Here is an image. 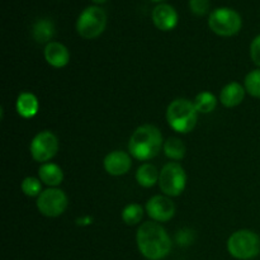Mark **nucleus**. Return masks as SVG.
Returning <instances> with one entry per match:
<instances>
[{"label":"nucleus","mask_w":260,"mask_h":260,"mask_svg":"<svg viewBox=\"0 0 260 260\" xmlns=\"http://www.w3.org/2000/svg\"><path fill=\"white\" fill-rule=\"evenodd\" d=\"M250 56L251 60L255 65L260 68V35L256 36L250 45Z\"/></svg>","instance_id":"obj_25"},{"label":"nucleus","mask_w":260,"mask_h":260,"mask_svg":"<svg viewBox=\"0 0 260 260\" xmlns=\"http://www.w3.org/2000/svg\"><path fill=\"white\" fill-rule=\"evenodd\" d=\"M142 217H144V210L137 203H131V205L126 206L124 210L122 211V218L129 226L139 223Z\"/></svg>","instance_id":"obj_21"},{"label":"nucleus","mask_w":260,"mask_h":260,"mask_svg":"<svg viewBox=\"0 0 260 260\" xmlns=\"http://www.w3.org/2000/svg\"><path fill=\"white\" fill-rule=\"evenodd\" d=\"M17 112L23 118H32L38 112V101L32 93H22L17 99Z\"/></svg>","instance_id":"obj_15"},{"label":"nucleus","mask_w":260,"mask_h":260,"mask_svg":"<svg viewBox=\"0 0 260 260\" xmlns=\"http://www.w3.org/2000/svg\"><path fill=\"white\" fill-rule=\"evenodd\" d=\"M147 215L157 222H167L173 218L175 213V206L165 196H155L146 203Z\"/></svg>","instance_id":"obj_10"},{"label":"nucleus","mask_w":260,"mask_h":260,"mask_svg":"<svg viewBox=\"0 0 260 260\" xmlns=\"http://www.w3.org/2000/svg\"><path fill=\"white\" fill-rule=\"evenodd\" d=\"M58 150V140L52 132L43 131L36 135L30 142V154L36 161L45 162L52 159Z\"/></svg>","instance_id":"obj_9"},{"label":"nucleus","mask_w":260,"mask_h":260,"mask_svg":"<svg viewBox=\"0 0 260 260\" xmlns=\"http://www.w3.org/2000/svg\"><path fill=\"white\" fill-rule=\"evenodd\" d=\"M189 8L196 15H203L210 9V0H189Z\"/></svg>","instance_id":"obj_24"},{"label":"nucleus","mask_w":260,"mask_h":260,"mask_svg":"<svg viewBox=\"0 0 260 260\" xmlns=\"http://www.w3.org/2000/svg\"><path fill=\"white\" fill-rule=\"evenodd\" d=\"M245 96V89L239 83H230L222 89L220 94V101L228 108L239 106L244 101Z\"/></svg>","instance_id":"obj_14"},{"label":"nucleus","mask_w":260,"mask_h":260,"mask_svg":"<svg viewBox=\"0 0 260 260\" xmlns=\"http://www.w3.org/2000/svg\"><path fill=\"white\" fill-rule=\"evenodd\" d=\"M66 207H68V197L61 189L50 188L38 196V211L47 217H57L62 215Z\"/></svg>","instance_id":"obj_8"},{"label":"nucleus","mask_w":260,"mask_h":260,"mask_svg":"<svg viewBox=\"0 0 260 260\" xmlns=\"http://www.w3.org/2000/svg\"><path fill=\"white\" fill-rule=\"evenodd\" d=\"M38 175L45 184L51 187H56L63 179L62 170L56 164H43L38 170Z\"/></svg>","instance_id":"obj_16"},{"label":"nucleus","mask_w":260,"mask_h":260,"mask_svg":"<svg viewBox=\"0 0 260 260\" xmlns=\"http://www.w3.org/2000/svg\"><path fill=\"white\" fill-rule=\"evenodd\" d=\"M187 184V175L182 165L169 162L162 168L159 175V185L162 193L169 197H177L184 190Z\"/></svg>","instance_id":"obj_7"},{"label":"nucleus","mask_w":260,"mask_h":260,"mask_svg":"<svg viewBox=\"0 0 260 260\" xmlns=\"http://www.w3.org/2000/svg\"><path fill=\"white\" fill-rule=\"evenodd\" d=\"M164 152L169 159L182 160L185 155V145L182 140L172 137L164 144Z\"/></svg>","instance_id":"obj_20"},{"label":"nucleus","mask_w":260,"mask_h":260,"mask_svg":"<svg viewBox=\"0 0 260 260\" xmlns=\"http://www.w3.org/2000/svg\"><path fill=\"white\" fill-rule=\"evenodd\" d=\"M193 103H194L197 112H201V113H211L216 108L217 99L210 91H202V93H200L196 96Z\"/></svg>","instance_id":"obj_19"},{"label":"nucleus","mask_w":260,"mask_h":260,"mask_svg":"<svg viewBox=\"0 0 260 260\" xmlns=\"http://www.w3.org/2000/svg\"><path fill=\"white\" fill-rule=\"evenodd\" d=\"M93 2H95V3H104V2H107V0H93Z\"/></svg>","instance_id":"obj_26"},{"label":"nucleus","mask_w":260,"mask_h":260,"mask_svg":"<svg viewBox=\"0 0 260 260\" xmlns=\"http://www.w3.org/2000/svg\"><path fill=\"white\" fill-rule=\"evenodd\" d=\"M45 58L53 68H63L70 61L68 48L60 42H50L45 48Z\"/></svg>","instance_id":"obj_13"},{"label":"nucleus","mask_w":260,"mask_h":260,"mask_svg":"<svg viewBox=\"0 0 260 260\" xmlns=\"http://www.w3.org/2000/svg\"><path fill=\"white\" fill-rule=\"evenodd\" d=\"M104 169L111 175H123L131 169V157L123 151H113L104 159Z\"/></svg>","instance_id":"obj_11"},{"label":"nucleus","mask_w":260,"mask_h":260,"mask_svg":"<svg viewBox=\"0 0 260 260\" xmlns=\"http://www.w3.org/2000/svg\"><path fill=\"white\" fill-rule=\"evenodd\" d=\"M154 24L161 30H170L177 25L178 14L169 4H159L152 10Z\"/></svg>","instance_id":"obj_12"},{"label":"nucleus","mask_w":260,"mask_h":260,"mask_svg":"<svg viewBox=\"0 0 260 260\" xmlns=\"http://www.w3.org/2000/svg\"><path fill=\"white\" fill-rule=\"evenodd\" d=\"M228 250L235 259L250 260L260 253V238L250 230L236 231L229 239Z\"/></svg>","instance_id":"obj_4"},{"label":"nucleus","mask_w":260,"mask_h":260,"mask_svg":"<svg viewBox=\"0 0 260 260\" xmlns=\"http://www.w3.org/2000/svg\"><path fill=\"white\" fill-rule=\"evenodd\" d=\"M159 172L152 164H144L136 173V179L141 187L150 188L159 182Z\"/></svg>","instance_id":"obj_18"},{"label":"nucleus","mask_w":260,"mask_h":260,"mask_svg":"<svg viewBox=\"0 0 260 260\" xmlns=\"http://www.w3.org/2000/svg\"><path fill=\"white\" fill-rule=\"evenodd\" d=\"M210 28L218 36L236 35L241 28V17L236 10L230 8H218L210 14Z\"/></svg>","instance_id":"obj_6"},{"label":"nucleus","mask_w":260,"mask_h":260,"mask_svg":"<svg viewBox=\"0 0 260 260\" xmlns=\"http://www.w3.org/2000/svg\"><path fill=\"white\" fill-rule=\"evenodd\" d=\"M198 112L194 103L188 99H175L167 109V119L169 126L179 134H188L197 124Z\"/></svg>","instance_id":"obj_3"},{"label":"nucleus","mask_w":260,"mask_h":260,"mask_svg":"<svg viewBox=\"0 0 260 260\" xmlns=\"http://www.w3.org/2000/svg\"><path fill=\"white\" fill-rule=\"evenodd\" d=\"M22 190L28 197H36V196H40L42 193L41 192L42 185H41V182L37 178L28 177L22 182Z\"/></svg>","instance_id":"obj_23"},{"label":"nucleus","mask_w":260,"mask_h":260,"mask_svg":"<svg viewBox=\"0 0 260 260\" xmlns=\"http://www.w3.org/2000/svg\"><path fill=\"white\" fill-rule=\"evenodd\" d=\"M156 2H159V0H156Z\"/></svg>","instance_id":"obj_27"},{"label":"nucleus","mask_w":260,"mask_h":260,"mask_svg":"<svg viewBox=\"0 0 260 260\" xmlns=\"http://www.w3.org/2000/svg\"><path fill=\"white\" fill-rule=\"evenodd\" d=\"M162 146V136L159 128L152 124L140 126L129 139L128 150L132 156L141 161L152 159L160 152Z\"/></svg>","instance_id":"obj_2"},{"label":"nucleus","mask_w":260,"mask_h":260,"mask_svg":"<svg viewBox=\"0 0 260 260\" xmlns=\"http://www.w3.org/2000/svg\"><path fill=\"white\" fill-rule=\"evenodd\" d=\"M245 90L251 96L260 98V69L253 70L245 78Z\"/></svg>","instance_id":"obj_22"},{"label":"nucleus","mask_w":260,"mask_h":260,"mask_svg":"<svg viewBox=\"0 0 260 260\" xmlns=\"http://www.w3.org/2000/svg\"><path fill=\"white\" fill-rule=\"evenodd\" d=\"M136 240L140 253L149 260L167 258L172 250V239L157 222L142 223L137 230Z\"/></svg>","instance_id":"obj_1"},{"label":"nucleus","mask_w":260,"mask_h":260,"mask_svg":"<svg viewBox=\"0 0 260 260\" xmlns=\"http://www.w3.org/2000/svg\"><path fill=\"white\" fill-rule=\"evenodd\" d=\"M32 33L38 43H46L55 35V25H53L52 20L47 19V18L38 19L33 25Z\"/></svg>","instance_id":"obj_17"},{"label":"nucleus","mask_w":260,"mask_h":260,"mask_svg":"<svg viewBox=\"0 0 260 260\" xmlns=\"http://www.w3.org/2000/svg\"><path fill=\"white\" fill-rule=\"evenodd\" d=\"M106 12L99 7H88L79 15L76 29L83 38L93 40L103 33V30L106 29Z\"/></svg>","instance_id":"obj_5"}]
</instances>
